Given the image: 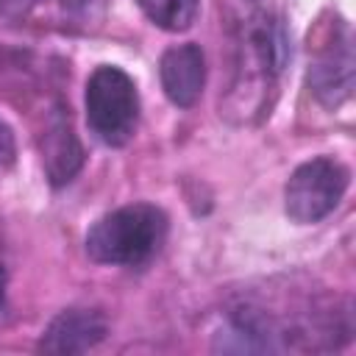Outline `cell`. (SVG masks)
Returning a JSON list of instances; mask_svg holds the SVG:
<instances>
[{
  "label": "cell",
  "mask_w": 356,
  "mask_h": 356,
  "mask_svg": "<svg viewBox=\"0 0 356 356\" xmlns=\"http://www.w3.org/2000/svg\"><path fill=\"white\" fill-rule=\"evenodd\" d=\"M136 3L145 11V17L164 31H186L200 11V0H136Z\"/></svg>",
  "instance_id": "cell-9"
},
{
  "label": "cell",
  "mask_w": 356,
  "mask_h": 356,
  "mask_svg": "<svg viewBox=\"0 0 356 356\" xmlns=\"http://www.w3.org/2000/svg\"><path fill=\"white\" fill-rule=\"evenodd\" d=\"M108 334V323L103 317V312L97 309H64L58 312L50 325L44 328L42 339H39V350L44 353H86L92 348H97Z\"/></svg>",
  "instance_id": "cell-6"
},
{
  "label": "cell",
  "mask_w": 356,
  "mask_h": 356,
  "mask_svg": "<svg viewBox=\"0 0 356 356\" xmlns=\"http://www.w3.org/2000/svg\"><path fill=\"white\" fill-rule=\"evenodd\" d=\"M86 122L106 145H125L139 120L136 83L120 67L103 64L86 81Z\"/></svg>",
  "instance_id": "cell-3"
},
{
  "label": "cell",
  "mask_w": 356,
  "mask_h": 356,
  "mask_svg": "<svg viewBox=\"0 0 356 356\" xmlns=\"http://www.w3.org/2000/svg\"><path fill=\"white\" fill-rule=\"evenodd\" d=\"M309 86L314 97L337 108L353 92V39L342 19H334L325 42L317 47L314 61L309 67Z\"/></svg>",
  "instance_id": "cell-5"
},
{
  "label": "cell",
  "mask_w": 356,
  "mask_h": 356,
  "mask_svg": "<svg viewBox=\"0 0 356 356\" xmlns=\"http://www.w3.org/2000/svg\"><path fill=\"white\" fill-rule=\"evenodd\" d=\"M42 0H0V17L3 19H22L31 14Z\"/></svg>",
  "instance_id": "cell-11"
},
{
  "label": "cell",
  "mask_w": 356,
  "mask_h": 356,
  "mask_svg": "<svg viewBox=\"0 0 356 356\" xmlns=\"http://www.w3.org/2000/svg\"><path fill=\"white\" fill-rule=\"evenodd\" d=\"M167 236V214L150 203H131L103 214L86 234V253L97 264L142 267Z\"/></svg>",
  "instance_id": "cell-2"
},
{
  "label": "cell",
  "mask_w": 356,
  "mask_h": 356,
  "mask_svg": "<svg viewBox=\"0 0 356 356\" xmlns=\"http://www.w3.org/2000/svg\"><path fill=\"white\" fill-rule=\"evenodd\" d=\"M6 284H8V273H6V264L0 259V309L6 306Z\"/></svg>",
  "instance_id": "cell-12"
},
{
  "label": "cell",
  "mask_w": 356,
  "mask_h": 356,
  "mask_svg": "<svg viewBox=\"0 0 356 356\" xmlns=\"http://www.w3.org/2000/svg\"><path fill=\"white\" fill-rule=\"evenodd\" d=\"M14 153H17L14 131H11V125L0 117V170H6V167L14 161Z\"/></svg>",
  "instance_id": "cell-10"
},
{
  "label": "cell",
  "mask_w": 356,
  "mask_h": 356,
  "mask_svg": "<svg viewBox=\"0 0 356 356\" xmlns=\"http://www.w3.org/2000/svg\"><path fill=\"white\" fill-rule=\"evenodd\" d=\"M289 42L281 17L270 6L248 3L234 25V75L220 111L231 122H253L270 106Z\"/></svg>",
  "instance_id": "cell-1"
},
{
  "label": "cell",
  "mask_w": 356,
  "mask_h": 356,
  "mask_svg": "<svg viewBox=\"0 0 356 356\" xmlns=\"http://www.w3.org/2000/svg\"><path fill=\"white\" fill-rule=\"evenodd\" d=\"M39 150H42L44 172L53 186L70 184L75 178V172L81 170L83 150H81V142L72 131V122H70V114L64 111V106H53L47 111Z\"/></svg>",
  "instance_id": "cell-7"
},
{
  "label": "cell",
  "mask_w": 356,
  "mask_h": 356,
  "mask_svg": "<svg viewBox=\"0 0 356 356\" xmlns=\"http://www.w3.org/2000/svg\"><path fill=\"white\" fill-rule=\"evenodd\" d=\"M348 181H350L348 167L331 156H317L303 161L289 175L284 189V209L289 220L300 225L320 222L339 206Z\"/></svg>",
  "instance_id": "cell-4"
},
{
  "label": "cell",
  "mask_w": 356,
  "mask_h": 356,
  "mask_svg": "<svg viewBox=\"0 0 356 356\" xmlns=\"http://www.w3.org/2000/svg\"><path fill=\"white\" fill-rule=\"evenodd\" d=\"M159 78H161V89L170 97V103L181 106V108L195 106L203 92V83H206L203 50L192 42L164 50V56L159 61Z\"/></svg>",
  "instance_id": "cell-8"
}]
</instances>
